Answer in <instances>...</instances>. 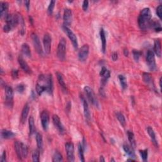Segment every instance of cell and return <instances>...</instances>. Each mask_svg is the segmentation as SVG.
I'll return each instance as SVG.
<instances>
[{
    "instance_id": "9c48e42d",
    "label": "cell",
    "mask_w": 162,
    "mask_h": 162,
    "mask_svg": "<svg viewBox=\"0 0 162 162\" xmlns=\"http://www.w3.org/2000/svg\"><path fill=\"white\" fill-rule=\"evenodd\" d=\"M31 38H32V40H33L34 47L35 49H36V51L37 52V53L40 55H42L43 49H42V46H41V41H40L39 37L37 36V34L33 33L31 35Z\"/></svg>"
},
{
    "instance_id": "bcb514c9",
    "label": "cell",
    "mask_w": 162,
    "mask_h": 162,
    "mask_svg": "<svg viewBox=\"0 0 162 162\" xmlns=\"http://www.w3.org/2000/svg\"><path fill=\"white\" fill-rule=\"evenodd\" d=\"M6 160V151H3V153L1 155V162H5Z\"/></svg>"
},
{
    "instance_id": "e0dca14e",
    "label": "cell",
    "mask_w": 162,
    "mask_h": 162,
    "mask_svg": "<svg viewBox=\"0 0 162 162\" xmlns=\"http://www.w3.org/2000/svg\"><path fill=\"white\" fill-rule=\"evenodd\" d=\"M8 3L5 1H2L0 3V15H1V18H6L8 14Z\"/></svg>"
},
{
    "instance_id": "9a60e30c",
    "label": "cell",
    "mask_w": 162,
    "mask_h": 162,
    "mask_svg": "<svg viewBox=\"0 0 162 162\" xmlns=\"http://www.w3.org/2000/svg\"><path fill=\"white\" fill-rule=\"evenodd\" d=\"M53 122L54 125H55V127L57 129V130H58L60 134H64L65 129L63 127L61 121H60L59 117L57 115H54L53 116Z\"/></svg>"
},
{
    "instance_id": "484cf974",
    "label": "cell",
    "mask_w": 162,
    "mask_h": 162,
    "mask_svg": "<svg viewBox=\"0 0 162 162\" xmlns=\"http://www.w3.org/2000/svg\"><path fill=\"white\" fill-rule=\"evenodd\" d=\"M154 51L156 55L160 57L161 55V42L159 39H157L155 41L154 44Z\"/></svg>"
},
{
    "instance_id": "f6af8a7d",
    "label": "cell",
    "mask_w": 162,
    "mask_h": 162,
    "mask_svg": "<svg viewBox=\"0 0 162 162\" xmlns=\"http://www.w3.org/2000/svg\"><path fill=\"white\" fill-rule=\"evenodd\" d=\"M12 77L14 79H17L18 76V71L17 70H15V69L13 70L12 72Z\"/></svg>"
},
{
    "instance_id": "f546056e",
    "label": "cell",
    "mask_w": 162,
    "mask_h": 162,
    "mask_svg": "<svg viewBox=\"0 0 162 162\" xmlns=\"http://www.w3.org/2000/svg\"><path fill=\"white\" fill-rule=\"evenodd\" d=\"M127 136H128V139L129 141L131 143V147L134 149L135 148L136 146V141H135V138H134V135L133 134V132L131 131H127Z\"/></svg>"
},
{
    "instance_id": "f1b7e54d",
    "label": "cell",
    "mask_w": 162,
    "mask_h": 162,
    "mask_svg": "<svg viewBox=\"0 0 162 162\" xmlns=\"http://www.w3.org/2000/svg\"><path fill=\"white\" fill-rule=\"evenodd\" d=\"M56 77H57V79H58V83L60 85V86L62 87V88L63 90L66 91V84L64 82V80H63L62 75L60 74V72H56Z\"/></svg>"
},
{
    "instance_id": "44dd1931",
    "label": "cell",
    "mask_w": 162,
    "mask_h": 162,
    "mask_svg": "<svg viewBox=\"0 0 162 162\" xmlns=\"http://www.w3.org/2000/svg\"><path fill=\"white\" fill-rule=\"evenodd\" d=\"M1 138L5 139L14 138L15 136V133L11 131H8L7 129H3L1 132Z\"/></svg>"
},
{
    "instance_id": "6da1fadb",
    "label": "cell",
    "mask_w": 162,
    "mask_h": 162,
    "mask_svg": "<svg viewBox=\"0 0 162 162\" xmlns=\"http://www.w3.org/2000/svg\"><path fill=\"white\" fill-rule=\"evenodd\" d=\"M151 22V14L150 9L145 8L142 9L138 18L139 27L141 30H146L150 27Z\"/></svg>"
},
{
    "instance_id": "f907efd6",
    "label": "cell",
    "mask_w": 162,
    "mask_h": 162,
    "mask_svg": "<svg viewBox=\"0 0 162 162\" xmlns=\"http://www.w3.org/2000/svg\"><path fill=\"white\" fill-rule=\"evenodd\" d=\"M123 53H124L125 56H127L129 55V51H128V49H127V48H125L124 50H123Z\"/></svg>"
},
{
    "instance_id": "f5cc1de1",
    "label": "cell",
    "mask_w": 162,
    "mask_h": 162,
    "mask_svg": "<svg viewBox=\"0 0 162 162\" xmlns=\"http://www.w3.org/2000/svg\"><path fill=\"white\" fill-rule=\"evenodd\" d=\"M127 161H135V160H133L132 158V159H128V160H127Z\"/></svg>"
},
{
    "instance_id": "52a82bcc",
    "label": "cell",
    "mask_w": 162,
    "mask_h": 162,
    "mask_svg": "<svg viewBox=\"0 0 162 162\" xmlns=\"http://www.w3.org/2000/svg\"><path fill=\"white\" fill-rule=\"evenodd\" d=\"M63 30L65 31V33L67 35V36L68 37V38L72 41L73 46H74V48L75 49H77L78 48V41H77V36H75V34L73 33L72 31H71L68 27H66L63 25Z\"/></svg>"
},
{
    "instance_id": "1f68e13d",
    "label": "cell",
    "mask_w": 162,
    "mask_h": 162,
    "mask_svg": "<svg viewBox=\"0 0 162 162\" xmlns=\"http://www.w3.org/2000/svg\"><path fill=\"white\" fill-rule=\"evenodd\" d=\"M36 142H37V146L39 150H41L43 149V140L42 135L39 133H37L36 134Z\"/></svg>"
},
{
    "instance_id": "3957f363",
    "label": "cell",
    "mask_w": 162,
    "mask_h": 162,
    "mask_svg": "<svg viewBox=\"0 0 162 162\" xmlns=\"http://www.w3.org/2000/svg\"><path fill=\"white\" fill-rule=\"evenodd\" d=\"M37 83H39L44 85L46 88V91L49 94H52L53 90V78L52 75H41L39 77Z\"/></svg>"
},
{
    "instance_id": "ab89813d",
    "label": "cell",
    "mask_w": 162,
    "mask_h": 162,
    "mask_svg": "<svg viewBox=\"0 0 162 162\" xmlns=\"http://www.w3.org/2000/svg\"><path fill=\"white\" fill-rule=\"evenodd\" d=\"M139 153H140V155L141 156L142 159L143 160V161H146L148 159V150H140L139 151Z\"/></svg>"
},
{
    "instance_id": "681fc988",
    "label": "cell",
    "mask_w": 162,
    "mask_h": 162,
    "mask_svg": "<svg viewBox=\"0 0 162 162\" xmlns=\"http://www.w3.org/2000/svg\"><path fill=\"white\" fill-rule=\"evenodd\" d=\"M25 6H26V7L28 10V9H29V6H30V1H25Z\"/></svg>"
},
{
    "instance_id": "7bdbcfd3",
    "label": "cell",
    "mask_w": 162,
    "mask_h": 162,
    "mask_svg": "<svg viewBox=\"0 0 162 162\" xmlns=\"http://www.w3.org/2000/svg\"><path fill=\"white\" fill-rule=\"evenodd\" d=\"M157 14L159 18L161 19V15H162V6L161 5H159L157 8Z\"/></svg>"
},
{
    "instance_id": "836d02e7",
    "label": "cell",
    "mask_w": 162,
    "mask_h": 162,
    "mask_svg": "<svg viewBox=\"0 0 162 162\" xmlns=\"http://www.w3.org/2000/svg\"><path fill=\"white\" fill-rule=\"evenodd\" d=\"M78 151H79V157L80 158V160L81 161H85L84 156V148L83 146L81 144V143H79L78 146Z\"/></svg>"
},
{
    "instance_id": "30bf717a",
    "label": "cell",
    "mask_w": 162,
    "mask_h": 162,
    "mask_svg": "<svg viewBox=\"0 0 162 162\" xmlns=\"http://www.w3.org/2000/svg\"><path fill=\"white\" fill-rule=\"evenodd\" d=\"M84 90L85 91V93L86 94L87 98L88 100L90 101L91 104H94V105H98V101L95 97V95L93 89L89 86H85L84 88Z\"/></svg>"
},
{
    "instance_id": "d6986e66",
    "label": "cell",
    "mask_w": 162,
    "mask_h": 162,
    "mask_svg": "<svg viewBox=\"0 0 162 162\" xmlns=\"http://www.w3.org/2000/svg\"><path fill=\"white\" fill-rule=\"evenodd\" d=\"M81 100L82 101V104H83V108H84V116L85 117V119L87 120H89L91 119V113L89 108L88 106V103L87 102V101L85 100V98L83 96H81Z\"/></svg>"
},
{
    "instance_id": "5bb4252c",
    "label": "cell",
    "mask_w": 162,
    "mask_h": 162,
    "mask_svg": "<svg viewBox=\"0 0 162 162\" xmlns=\"http://www.w3.org/2000/svg\"><path fill=\"white\" fill-rule=\"evenodd\" d=\"M72 21V12L70 9L66 8L63 14V22L64 26L68 27L71 24Z\"/></svg>"
},
{
    "instance_id": "60d3db41",
    "label": "cell",
    "mask_w": 162,
    "mask_h": 162,
    "mask_svg": "<svg viewBox=\"0 0 162 162\" xmlns=\"http://www.w3.org/2000/svg\"><path fill=\"white\" fill-rule=\"evenodd\" d=\"M132 53H133V56H134V60L136 62H138V60L141 55V52H139V51H138V50H133Z\"/></svg>"
},
{
    "instance_id": "83f0119b",
    "label": "cell",
    "mask_w": 162,
    "mask_h": 162,
    "mask_svg": "<svg viewBox=\"0 0 162 162\" xmlns=\"http://www.w3.org/2000/svg\"><path fill=\"white\" fill-rule=\"evenodd\" d=\"M22 52L23 53L24 55L27 56V57L31 56V52L30 47L28 44L27 43H24L22 45Z\"/></svg>"
},
{
    "instance_id": "8992f818",
    "label": "cell",
    "mask_w": 162,
    "mask_h": 162,
    "mask_svg": "<svg viewBox=\"0 0 162 162\" xmlns=\"http://www.w3.org/2000/svg\"><path fill=\"white\" fill-rule=\"evenodd\" d=\"M146 63L151 70H155L157 69L156 62H155V54L153 51L149 50L146 54Z\"/></svg>"
},
{
    "instance_id": "b9f144b4",
    "label": "cell",
    "mask_w": 162,
    "mask_h": 162,
    "mask_svg": "<svg viewBox=\"0 0 162 162\" xmlns=\"http://www.w3.org/2000/svg\"><path fill=\"white\" fill-rule=\"evenodd\" d=\"M25 85L22 84H18L17 87H16V90H17L19 93H23L25 91Z\"/></svg>"
},
{
    "instance_id": "7c38bea8",
    "label": "cell",
    "mask_w": 162,
    "mask_h": 162,
    "mask_svg": "<svg viewBox=\"0 0 162 162\" xmlns=\"http://www.w3.org/2000/svg\"><path fill=\"white\" fill-rule=\"evenodd\" d=\"M40 117L43 128L44 131H46L47 128H48L49 123V115L48 112L47 110H43L41 113Z\"/></svg>"
},
{
    "instance_id": "ee69618b",
    "label": "cell",
    "mask_w": 162,
    "mask_h": 162,
    "mask_svg": "<svg viewBox=\"0 0 162 162\" xmlns=\"http://www.w3.org/2000/svg\"><path fill=\"white\" fill-rule=\"evenodd\" d=\"M89 6V1H87V0H85V1H83V3H82V9L84 12L87 10Z\"/></svg>"
},
{
    "instance_id": "d590c367",
    "label": "cell",
    "mask_w": 162,
    "mask_h": 162,
    "mask_svg": "<svg viewBox=\"0 0 162 162\" xmlns=\"http://www.w3.org/2000/svg\"><path fill=\"white\" fill-rule=\"evenodd\" d=\"M36 90L38 95H39L40 96V95L42 94L44 91H46V88L42 84H41L39 83H37L36 86Z\"/></svg>"
},
{
    "instance_id": "277c9868",
    "label": "cell",
    "mask_w": 162,
    "mask_h": 162,
    "mask_svg": "<svg viewBox=\"0 0 162 162\" xmlns=\"http://www.w3.org/2000/svg\"><path fill=\"white\" fill-rule=\"evenodd\" d=\"M66 55V41L64 38H61L57 48V56L61 61L65 59Z\"/></svg>"
},
{
    "instance_id": "e575fe53",
    "label": "cell",
    "mask_w": 162,
    "mask_h": 162,
    "mask_svg": "<svg viewBox=\"0 0 162 162\" xmlns=\"http://www.w3.org/2000/svg\"><path fill=\"white\" fill-rule=\"evenodd\" d=\"M63 160L62 155L60 154V153H59L58 151H55L53 156L52 161L53 162H57V161H62Z\"/></svg>"
},
{
    "instance_id": "74e56055",
    "label": "cell",
    "mask_w": 162,
    "mask_h": 162,
    "mask_svg": "<svg viewBox=\"0 0 162 162\" xmlns=\"http://www.w3.org/2000/svg\"><path fill=\"white\" fill-rule=\"evenodd\" d=\"M21 147H22V158H27L28 155V148L25 144L21 142Z\"/></svg>"
},
{
    "instance_id": "ac0fdd59",
    "label": "cell",
    "mask_w": 162,
    "mask_h": 162,
    "mask_svg": "<svg viewBox=\"0 0 162 162\" xmlns=\"http://www.w3.org/2000/svg\"><path fill=\"white\" fill-rule=\"evenodd\" d=\"M18 63H19V65H20L21 66V68L23 69V70L25 72H26L27 73V74H30L32 73V70H31V68L29 67V66H28V65L27 64V63L25 61L24 59L22 58V56H19L18 57Z\"/></svg>"
},
{
    "instance_id": "ffe728a7",
    "label": "cell",
    "mask_w": 162,
    "mask_h": 162,
    "mask_svg": "<svg viewBox=\"0 0 162 162\" xmlns=\"http://www.w3.org/2000/svg\"><path fill=\"white\" fill-rule=\"evenodd\" d=\"M29 106H28V104H25V106H24V108L22 110V114H21V119H20V121L22 122V123H24L26 121L27 116L28 112H29Z\"/></svg>"
},
{
    "instance_id": "7dc6e473",
    "label": "cell",
    "mask_w": 162,
    "mask_h": 162,
    "mask_svg": "<svg viewBox=\"0 0 162 162\" xmlns=\"http://www.w3.org/2000/svg\"><path fill=\"white\" fill-rule=\"evenodd\" d=\"M112 58L113 61H116L118 59V54L117 52H113L112 55Z\"/></svg>"
},
{
    "instance_id": "7402d4cb",
    "label": "cell",
    "mask_w": 162,
    "mask_h": 162,
    "mask_svg": "<svg viewBox=\"0 0 162 162\" xmlns=\"http://www.w3.org/2000/svg\"><path fill=\"white\" fill-rule=\"evenodd\" d=\"M147 131L149 136H150V138L151 139V141L154 144V145L155 146L158 147V143L157 141V139H156V135H155V133L154 132V130L152 129L151 127H148L147 128Z\"/></svg>"
},
{
    "instance_id": "4316f807",
    "label": "cell",
    "mask_w": 162,
    "mask_h": 162,
    "mask_svg": "<svg viewBox=\"0 0 162 162\" xmlns=\"http://www.w3.org/2000/svg\"><path fill=\"white\" fill-rule=\"evenodd\" d=\"M123 150L125 151V153L127 154L129 156L131 157L132 158L136 157V155H135V153L134 152V150H133V148L131 146H130L129 145H128L127 144H123Z\"/></svg>"
},
{
    "instance_id": "8d00e7d4",
    "label": "cell",
    "mask_w": 162,
    "mask_h": 162,
    "mask_svg": "<svg viewBox=\"0 0 162 162\" xmlns=\"http://www.w3.org/2000/svg\"><path fill=\"white\" fill-rule=\"evenodd\" d=\"M32 157H33V160L34 162H39V157H40V151L39 150H36L33 151V155H32Z\"/></svg>"
},
{
    "instance_id": "8fae6325",
    "label": "cell",
    "mask_w": 162,
    "mask_h": 162,
    "mask_svg": "<svg viewBox=\"0 0 162 162\" xmlns=\"http://www.w3.org/2000/svg\"><path fill=\"white\" fill-rule=\"evenodd\" d=\"M89 47L88 44H84L81 47L78 53V57L80 61L84 62L87 60L89 55Z\"/></svg>"
},
{
    "instance_id": "c3c4849f",
    "label": "cell",
    "mask_w": 162,
    "mask_h": 162,
    "mask_svg": "<svg viewBox=\"0 0 162 162\" xmlns=\"http://www.w3.org/2000/svg\"><path fill=\"white\" fill-rule=\"evenodd\" d=\"M107 68H105L104 67V66H103V67H102V68H101V71H100V75L101 76H102L104 73L106 72V71L107 70Z\"/></svg>"
},
{
    "instance_id": "816d5d0a",
    "label": "cell",
    "mask_w": 162,
    "mask_h": 162,
    "mask_svg": "<svg viewBox=\"0 0 162 162\" xmlns=\"http://www.w3.org/2000/svg\"><path fill=\"white\" fill-rule=\"evenodd\" d=\"M100 161H105V160H104V158H103V156H101V157H100Z\"/></svg>"
},
{
    "instance_id": "4fadbf2b",
    "label": "cell",
    "mask_w": 162,
    "mask_h": 162,
    "mask_svg": "<svg viewBox=\"0 0 162 162\" xmlns=\"http://www.w3.org/2000/svg\"><path fill=\"white\" fill-rule=\"evenodd\" d=\"M44 49L46 54H49L52 48V37L49 34H45L43 37Z\"/></svg>"
},
{
    "instance_id": "5b68a950",
    "label": "cell",
    "mask_w": 162,
    "mask_h": 162,
    "mask_svg": "<svg viewBox=\"0 0 162 162\" xmlns=\"http://www.w3.org/2000/svg\"><path fill=\"white\" fill-rule=\"evenodd\" d=\"M5 91L6 105L9 108L12 107L13 103H14V91H13V89L9 85H5Z\"/></svg>"
},
{
    "instance_id": "d4e9b609",
    "label": "cell",
    "mask_w": 162,
    "mask_h": 162,
    "mask_svg": "<svg viewBox=\"0 0 162 162\" xmlns=\"http://www.w3.org/2000/svg\"><path fill=\"white\" fill-rule=\"evenodd\" d=\"M28 126H29V134L32 136L36 132V126H35L34 119L33 116H31L28 119Z\"/></svg>"
},
{
    "instance_id": "cb8c5ba5",
    "label": "cell",
    "mask_w": 162,
    "mask_h": 162,
    "mask_svg": "<svg viewBox=\"0 0 162 162\" xmlns=\"http://www.w3.org/2000/svg\"><path fill=\"white\" fill-rule=\"evenodd\" d=\"M14 146H15V150L16 151V153H17L18 159L22 160L23 158H22V155L21 142L16 141L14 143Z\"/></svg>"
},
{
    "instance_id": "db71d44e",
    "label": "cell",
    "mask_w": 162,
    "mask_h": 162,
    "mask_svg": "<svg viewBox=\"0 0 162 162\" xmlns=\"http://www.w3.org/2000/svg\"><path fill=\"white\" fill-rule=\"evenodd\" d=\"M111 161H115V160H113V159H112V160H111Z\"/></svg>"
},
{
    "instance_id": "ba28073f",
    "label": "cell",
    "mask_w": 162,
    "mask_h": 162,
    "mask_svg": "<svg viewBox=\"0 0 162 162\" xmlns=\"http://www.w3.org/2000/svg\"><path fill=\"white\" fill-rule=\"evenodd\" d=\"M65 150L69 161H74V146L72 142H66L65 144Z\"/></svg>"
},
{
    "instance_id": "7a4b0ae2",
    "label": "cell",
    "mask_w": 162,
    "mask_h": 162,
    "mask_svg": "<svg viewBox=\"0 0 162 162\" xmlns=\"http://www.w3.org/2000/svg\"><path fill=\"white\" fill-rule=\"evenodd\" d=\"M5 19L6 24L3 27V31L5 33H8L17 25L21 23L24 20L22 16L19 14H8Z\"/></svg>"
},
{
    "instance_id": "2e32d148",
    "label": "cell",
    "mask_w": 162,
    "mask_h": 162,
    "mask_svg": "<svg viewBox=\"0 0 162 162\" xmlns=\"http://www.w3.org/2000/svg\"><path fill=\"white\" fill-rule=\"evenodd\" d=\"M142 79H143L144 82L149 87H151L152 89H155V87L153 79L150 74H149V73H144L143 75H142Z\"/></svg>"
},
{
    "instance_id": "4dcf8cb0",
    "label": "cell",
    "mask_w": 162,
    "mask_h": 162,
    "mask_svg": "<svg viewBox=\"0 0 162 162\" xmlns=\"http://www.w3.org/2000/svg\"><path fill=\"white\" fill-rule=\"evenodd\" d=\"M116 116L121 125L123 127H125V126L126 125V121H125V117L123 115V113L121 112H117L116 113Z\"/></svg>"
},
{
    "instance_id": "f35d334b",
    "label": "cell",
    "mask_w": 162,
    "mask_h": 162,
    "mask_svg": "<svg viewBox=\"0 0 162 162\" xmlns=\"http://www.w3.org/2000/svg\"><path fill=\"white\" fill-rule=\"evenodd\" d=\"M56 1H52L50 2L49 5L48 6V8H47V13H48L49 15H52L53 12V9L55 8Z\"/></svg>"
},
{
    "instance_id": "603a6c76",
    "label": "cell",
    "mask_w": 162,
    "mask_h": 162,
    "mask_svg": "<svg viewBox=\"0 0 162 162\" xmlns=\"http://www.w3.org/2000/svg\"><path fill=\"white\" fill-rule=\"evenodd\" d=\"M100 38L101 40V44H102V52L104 53L106 51V36L105 33H104V31L103 28H101L100 29Z\"/></svg>"
},
{
    "instance_id": "d6a6232c",
    "label": "cell",
    "mask_w": 162,
    "mask_h": 162,
    "mask_svg": "<svg viewBox=\"0 0 162 162\" xmlns=\"http://www.w3.org/2000/svg\"><path fill=\"white\" fill-rule=\"evenodd\" d=\"M119 79L120 82V84L122 85V87L123 89H125L127 87V79L124 75H119Z\"/></svg>"
}]
</instances>
